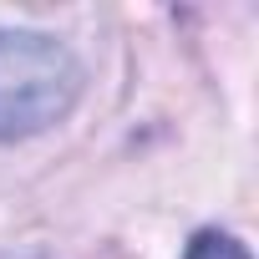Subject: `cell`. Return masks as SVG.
<instances>
[{"instance_id":"6da1fadb","label":"cell","mask_w":259,"mask_h":259,"mask_svg":"<svg viewBox=\"0 0 259 259\" xmlns=\"http://www.w3.org/2000/svg\"><path fill=\"white\" fill-rule=\"evenodd\" d=\"M81 97V61L66 41L0 26V148L56 127Z\"/></svg>"},{"instance_id":"7a4b0ae2","label":"cell","mask_w":259,"mask_h":259,"mask_svg":"<svg viewBox=\"0 0 259 259\" xmlns=\"http://www.w3.org/2000/svg\"><path fill=\"white\" fill-rule=\"evenodd\" d=\"M183 259H249V249H244L234 234H224V229H198V234L188 239Z\"/></svg>"}]
</instances>
